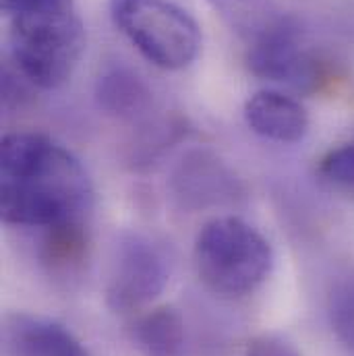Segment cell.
I'll list each match as a JSON object with an SVG mask.
<instances>
[{
	"instance_id": "6da1fadb",
	"label": "cell",
	"mask_w": 354,
	"mask_h": 356,
	"mask_svg": "<svg viewBox=\"0 0 354 356\" xmlns=\"http://www.w3.org/2000/svg\"><path fill=\"white\" fill-rule=\"evenodd\" d=\"M0 209L8 226L89 222L93 186L71 149L42 133H8L0 149Z\"/></svg>"
},
{
	"instance_id": "7a4b0ae2",
	"label": "cell",
	"mask_w": 354,
	"mask_h": 356,
	"mask_svg": "<svg viewBox=\"0 0 354 356\" xmlns=\"http://www.w3.org/2000/svg\"><path fill=\"white\" fill-rule=\"evenodd\" d=\"M8 19L17 73L40 89L63 88L86 50V27L75 4L31 8Z\"/></svg>"
},
{
	"instance_id": "3957f363",
	"label": "cell",
	"mask_w": 354,
	"mask_h": 356,
	"mask_svg": "<svg viewBox=\"0 0 354 356\" xmlns=\"http://www.w3.org/2000/svg\"><path fill=\"white\" fill-rule=\"evenodd\" d=\"M193 259L203 286L224 298L253 294L273 269L269 241L236 216L209 220L195 238Z\"/></svg>"
},
{
	"instance_id": "277c9868",
	"label": "cell",
	"mask_w": 354,
	"mask_h": 356,
	"mask_svg": "<svg viewBox=\"0 0 354 356\" xmlns=\"http://www.w3.org/2000/svg\"><path fill=\"white\" fill-rule=\"evenodd\" d=\"M116 29L139 54L164 71L191 67L201 52V29L175 0H110Z\"/></svg>"
},
{
	"instance_id": "5b68a950",
	"label": "cell",
	"mask_w": 354,
	"mask_h": 356,
	"mask_svg": "<svg viewBox=\"0 0 354 356\" xmlns=\"http://www.w3.org/2000/svg\"><path fill=\"white\" fill-rule=\"evenodd\" d=\"M172 267V253L166 243L145 232H124L114 245L108 267V307L120 315L141 313L164 292Z\"/></svg>"
},
{
	"instance_id": "8992f818",
	"label": "cell",
	"mask_w": 354,
	"mask_h": 356,
	"mask_svg": "<svg viewBox=\"0 0 354 356\" xmlns=\"http://www.w3.org/2000/svg\"><path fill=\"white\" fill-rule=\"evenodd\" d=\"M247 65L255 77L298 93L317 91L325 81V65L307 46L296 21L266 42L247 48Z\"/></svg>"
},
{
	"instance_id": "52a82bcc",
	"label": "cell",
	"mask_w": 354,
	"mask_h": 356,
	"mask_svg": "<svg viewBox=\"0 0 354 356\" xmlns=\"http://www.w3.org/2000/svg\"><path fill=\"white\" fill-rule=\"evenodd\" d=\"M2 342L6 356H89L65 325L29 313H13L4 319Z\"/></svg>"
},
{
	"instance_id": "ba28073f",
	"label": "cell",
	"mask_w": 354,
	"mask_h": 356,
	"mask_svg": "<svg viewBox=\"0 0 354 356\" xmlns=\"http://www.w3.org/2000/svg\"><path fill=\"white\" fill-rule=\"evenodd\" d=\"M247 127L266 141L300 143L309 133V114L305 106L280 91L262 89L253 93L243 108Z\"/></svg>"
},
{
	"instance_id": "9c48e42d",
	"label": "cell",
	"mask_w": 354,
	"mask_h": 356,
	"mask_svg": "<svg viewBox=\"0 0 354 356\" xmlns=\"http://www.w3.org/2000/svg\"><path fill=\"white\" fill-rule=\"evenodd\" d=\"M175 191L184 205L201 207L205 203L234 201L241 184L220 160L207 154H193L175 172Z\"/></svg>"
},
{
	"instance_id": "30bf717a",
	"label": "cell",
	"mask_w": 354,
	"mask_h": 356,
	"mask_svg": "<svg viewBox=\"0 0 354 356\" xmlns=\"http://www.w3.org/2000/svg\"><path fill=\"white\" fill-rule=\"evenodd\" d=\"M38 259L46 273L61 284L81 277L89 259V222H71L40 230Z\"/></svg>"
},
{
	"instance_id": "8fae6325",
	"label": "cell",
	"mask_w": 354,
	"mask_h": 356,
	"mask_svg": "<svg viewBox=\"0 0 354 356\" xmlns=\"http://www.w3.org/2000/svg\"><path fill=\"white\" fill-rule=\"evenodd\" d=\"M95 99L106 114L127 122H150L156 106L150 86L135 71L120 65L99 75Z\"/></svg>"
},
{
	"instance_id": "7c38bea8",
	"label": "cell",
	"mask_w": 354,
	"mask_h": 356,
	"mask_svg": "<svg viewBox=\"0 0 354 356\" xmlns=\"http://www.w3.org/2000/svg\"><path fill=\"white\" fill-rule=\"evenodd\" d=\"M214 13L234 31L247 48L266 42L286 29L294 19L286 15L273 0H205Z\"/></svg>"
},
{
	"instance_id": "4fadbf2b",
	"label": "cell",
	"mask_w": 354,
	"mask_h": 356,
	"mask_svg": "<svg viewBox=\"0 0 354 356\" xmlns=\"http://www.w3.org/2000/svg\"><path fill=\"white\" fill-rule=\"evenodd\" d=\"M129 338L143 356H191L184 319L172 307L137 313L129 323Z\"/></svg>"
},
{
	"instance_id": "5bb4252c",
	"label": "cell",
	"mask_w": 354,
	"mask_h": 356,
	"mask_svg": "<svg viewBox=\"0 0 354 356\" xmlns=\"http://www.w3.org/2000/svg\"><path fill=\"white\" fill-rule=\"evenodd\" d=\"M317 177L334 191L354 195V141L332 147L319 160Z\"/></svg>"
},
{
	"instance_id": "9a60e30c",
	"label": "cell",
	"mask_w": 354,
	"mask_h": 356,
	"mask_svg": "<svg viewBox=\"0 0 354 356\" xmlns=\"http://www.w3.org/2000/svg\"><path fill=\"white\" fill-rule=\"evenodd\" d=\"M330 319L336 336L354 353V280L340 284L330 300Z\"/></svg>"
},
{
	"instance_id": "2e32d148",
	"label": "cell",
	"mask_w": 354,
	"mask_h": 356,
	"mask_svg": "<svg viewBox=\"0 0 354 356\" xmlns=\"http://www.w3.org/2000/svg\"><path fill=\"white\" fill-rule=\"evenodd\" d=\"M58 4H75V0H2V10L6 17H13L23 10L42 8V6H58Z\"/></svg>"
},
{
	"instance_id": "e0dca14e",
	"label": "cell",
	"mask_w": 354,
	"mask_h": 356,
	"mask_svg": "<svg viewBox=\"0 0 354 356\" xmlns=\"http://www.w3.org/2000/svg\"><path fill=\"white\" fill-rule=\"evenodd\" d=\"M251 356H294L286 346L277 344V342H264V344H257L253 348Z\"/></svg>"
}]
</instances>
